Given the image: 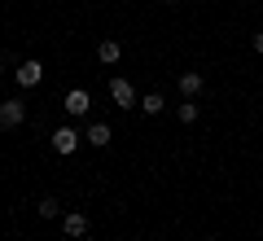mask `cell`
Returning <instances> with one entry per match:
<instances>
[{
  "instance_id": "cell-6",
  "label": "cell",
  "mask_w": 263,
  "mask_h": 241,
  "mask_svg": "<svg viewBox=\"0 0 263 241\" xmlns=\"http://www.w3.org/2000/svg\"><path fill=\"white\" fill-rule=\"evenodd\" d=\"M79 140H84V136H79L75 127H57V132H53V149H57L62 158H70V154H75V149H79Z\"/></svg>"
},
{
  "instance_id": "cell-10",
  "label": "cell",
  "mask_w": 263,
  "mask_h": 241,
  "mask_svg": "<svg viewBox=\"0 0 263 241\" xmlns=\"http://www.w3.org/2000/svg\"><path fill=\"white\" fill-rule=\"evenodd\" d=\"M136 110H145V114H149V119H154V114H162V110H167V97H162V92H145Z\"/></svg>"
},
{
  "instance_id": "cell-4",
  "label": "cell",
  "mask_w": 263,
  "mask_h": 241,
  "mask_svg": "<svg viewBox=\"0 0 263 241\" xmlns=\"http://www.w3.org/2000/svg\"><path fill=\"white\" fill-rule=\"evenodd\" d=\"M176 88H180V97H184V101H193V97H202V88H206V79H202L197 70H180Z\"/></svg>"
},
{
  "instance_id": "cell-14",
  "label": "cell",
  "mask_w": 263,
  "mask_h": 241,
  "mask_svg": "<svg viewBox=\"0 0 263 241\" xmlns=\"http://www.w3.org/2000/svg\"><path fill=\"white\" fill-rule=\"evenodd\" d=\"M162 5H171V0H162Z\"/></svg>"
},
{
  "instance_id": "cell-2",
  "label": "cell",
  "mask_w": 263,
  "mask_h": 241,
  "mask_svg": "<svg viewBox=\"0 0 263 241\" xmlns=\"http://www.w3.org/2000/svg\"><path fill=\"white\" fill-rule=\"evenodd\" d=\"M110 101L119 105V110H136V105H141L136 101V88H132L127 79H110Z\"/></svg>"
},
{
  "instance_id": "cell-8",
  "label": "cell",
  "mask_w": 263,
  "mask_h": 241,
  "mask_svg": "<svg viewBox=\"0 0 263 241\" xmlns=\"http://www.w3.org/2000/svg\"><path fill=\"white\" fill-rule=\"evenodd\" d=\"M84 140H88V145H92V149H105V145H110V140H114V132H110V123H88Z\"/></svg>"
},
{
  "instance_id": "cell-5",
  "label": "cell",
  "mask_w": 263,
  "mask_h": 241,
  "mask_svg": "<svg viewBox=\"0 0 263 241\" xmlns=\"http://www.w3.org/2000/svg\"><path fill=\"white\" fill-rule=\"evenodd\" d=\"M88 228H92V224H88V215L84 211H66L62 215V232H66V237H88Z\"/></svg>"
},
{
  "instance_id": "cell-1",
  "label": "cell",
  "mask_w": 263,
  "mask_h": 241,
  "mask_svg": "<svg viewBox=\"0 0 263 241\" xmlns=\"http://www.w3.org/2000/svg\"><path fill=\"white\" fill-rule=\"evenodd\" d=\"M62 110L70 114V119H84V114L92 110V92H88V88H70V92L62 97Z\"/></svg>"
},
{
  "instance_id": "cell-13",
  "label": "cell",
  "mask_w": 263,
  "mask_h": 241,
  "mask_svg": "<svg viewBox=\"0 0 263 241\" xmlns=\"http://www.w3.org/2000/svg\"><path fill=\"white\" fill-rule=\"evenodd\" d=\"M254 53L263 57V31H254Z\"/></svg>"
},
{
  "instance_id": "cell-3",
  "label": "cell",
  "mask_w": 263,
  "mask_h": 241,
  "mask_svg": "<svg viewBox=\"0 0 263 241\" xmlns=\"http://www.w3.org/2000/svg\"><path fill=\"white\" fill-rule=\"evenodd\" d=\"M22 123H27V101H5V105H0V127H5V132L22 127Z\"/></svg>"
},
{
  "instance_id": "cell-9",
  "label": "cell",
  "mask_w": 263,
  "mask_h": 241,
  "mask_svg": "<svg viewBox=\"0 0 263 241\" xmlns=\"http://www.w3.org/2000/svg\"><path fill=\"white\" fill-rule=\"evenodd\" d=\"M119 57H123L119 40H101V44H97V62H101V66H119Z\"/></svg>"
},
{
  "instance_id": "cell-12",
  "label": "cell",
  "mask_w": 263,
  "mask_h": 241,
  "mask_svg": "<svg viewBox=\"0 0 263 241\" xmlns=\"http://www.w3.org/2000/svg\"><path fill=\"white\" fill-rule=\"evenodd\" d=\"M176 119L184 123V127H189V123H197V105H193V101H180V105H176Z\"/></svg>"
},
{
  "instance_id": "cell-7",
  "label": "cell",
  "mask_w": 263,
  "mask_h": 241,
  "mask_svg": "<svg viewBox=\"0 0 263 241\" xmlns=\"http://www.w3.org/2000/svg\"><path fill=\"white\" fill-rule=\"evenodd\" d=\"M13 75H18V84H22V88H35L40 79H44V62H35V57H27V62H22L18 70H13Z\"/></svg>"
},
{
  "instance_id": "cell-11",
  "label": "cell",
  "mask_w": 263,
  "mask_h": 241,
  "mask_svg": "<svg viewBox=\"0 0 263 241\" xmlns=\"http://www.w3.org/2000/svg\"><path fill=\"white\" fill-rule=\"evenodd\" d=\"M40 219H57V215H62V202H57V197H40Z\"/></svg>"
}]
</instances>
